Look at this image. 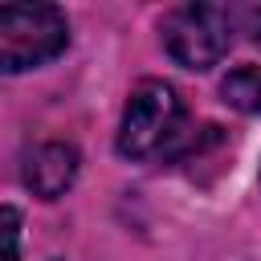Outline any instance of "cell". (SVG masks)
I'll return each instance as SVG.
<instances>
[{"mask_svg":"<svg viewBox=\"0 0 261 261\" xmlns=\"http://www.w3.org/2000/svg\"><path fill=\"white\" fill-rule=\"evenodd\" d=\"M184 102L167 82H139L126 98L122 126H118V155L147 163L159 155H171L184 143Z\"/></svg>","mask_w":261,"mask_h":261,"instance_id":"obj_1","label":"cell"},{"mask_svg":"<svg viewBox=\"0 0 261 261\" xmlns=\"http://www.w3.org/2000/svg\"><path fill=\"white\" fill-rule=\"evenodd\" d=\"M69 45V24L53 4H4L0 8V69L20 73L53 61Z\"/></svg>","mask_w":261,"mask_h":261,"instance_id":"obj_2","label":"cell"},{"mask_svg":"<svg viewBox=\"0 0 261 261\" xmlns=\"http://www.w3.org/2000/svg\"><path fill=\"white\" fill-rule=\"evenodd\" d=\"M224 102H232L237 110H261V69L241 65L224 77Z\"/></svg>","mask_w":261,"mask_h":261,"instance_id":"obj_5","label":"cell"},{"mask_svg":"<svg viewBox=\"0 0 261 261\" xmlns=\"http://www.w3.org/2000/svg\"><path fill=\"white\" fill-rule=\"evenodd\" d=\"M4 237H8L4 261H20V212L16 208H4Z\"/></svg>","mask_w":261,"mask_h":261,"instance_id":"obj_6","label":"cell"},{"mask_svg":"<svg viewBox=\"0 0 261 261\" xmlns=\"http://www.w3.org/2000/svg\"><path fill=\"white\" fill-rule=\"evenodd\" d=\"M237 8L224 4H184L163 20V45L184 69H208L228 53Z\"/></svg>","mask_w":261,"mask_h":261,"instance_id":"obj_3","label":"cell"},{"mask_svg":"<svg viewBox=\"0 0 261 261\" xmlns=\"http://www.w3.org/2000/svg\"><path fill=\"white\" fill-rule=\"evenodd\" d=\"M77 167H82L77 151H73L69 143H57V139H53V143H37L33 151H24V159H20V179H24V188H29L33 196L57 200V196H65V192L73 188Z\"/></svg>","mask_w":261,"mask_h":261,"instance_id":"obj_4","label":"cell"},{"mask_svg":"<svg viewBox=\"0 0 261 261\" xmlns=\"http://www.w3.org/2000/svg\"><path fill=\"white\" fill-rule=\"evenodd\" d=\"M237 20L245 24V33L253 41H261V4H249V8H237Z\"/></svg>","mask_w":261,"mask_h":261,"instance_id":"obj_7","label":"cell"}]
</instances>
